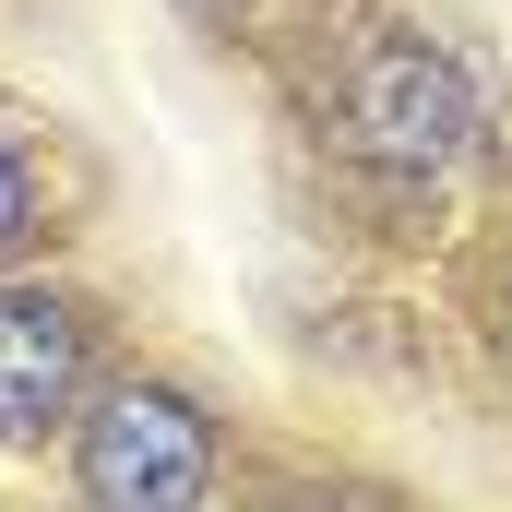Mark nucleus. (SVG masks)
I'll list each match as a JSON object with an SVG mask.
<instances>
[{"instance_id": "obj_3", "label": "nucleus", "mask_w": 512, "mask_h": 512, "mask_svg": "<svg viewBox=\"0 0 512 512\" xmlns=\"http://www.w3.org/2000/svg\"><path fill=\"white\" fill-rule=\"evenodd\" d=\"M84 310L60 286H0V441L12 453H48L72 417H84Z\"/></svg>"}, {"instance_id": "obj_1", "label": "nucleus", "mask_w": 512, "mask_h": 512, "mask_svg": "<svg viewBox=\"0 0 512 512\" xmlns=\"http://www.w3.org/2000/svg\"><path fill=\"white\" fill-rule=\"evenodd\" d=\"M72 489L84 512H203L215 501V417L179 382H108L72 417Z\"/></svg>"}, {"instance_id": "obj_4", "label": "nucleus", "mask_w": 512, "mask_h": 512, "mask_svg": "<svg viewBox=\"0 0 512 512\" xmlns=\"http://www.w3.org/2000/svg\"><path fill=\"white\" fill-rule=\"evenodd\" d=\"M24 215H36V191H24V155H12V143H0V251H12V239H24Z\"/></svg>"}, {"instance_id": "obj_2", "label": "nucleus", "mask_w": 512, "mask_h": 512, "mask_svg": "<svg viewBox=\"0 0 512 512\" xmlns=\"http://www.w3.org/2000/svg\"><path fill=\"white\" fill-rule=\"evenodd\" d=\"M346 143H358L382 179H441V167L477 143V72H465L441 36H382V48L346 72Z\"/></svg>"}]
</instances>
